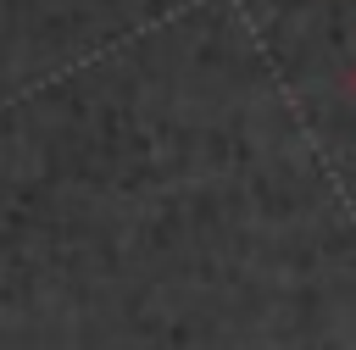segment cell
I'll return each instance as SVG.
<instances>
[{
    "label": "cell",
    "instance_id": "6da1fadb",
    "mask_svg": "<svg viewBox=\"0 0 356 350\" xmlns=\"http://www.w3.org/2000/svg\"><path fill=\"white\" fill-rule=\"evenodd\" d=\"M350 89H356V67H350Z\"/></svg>",
    "mask_w": 356,
    "mask_h": 350
}]
</instances>
